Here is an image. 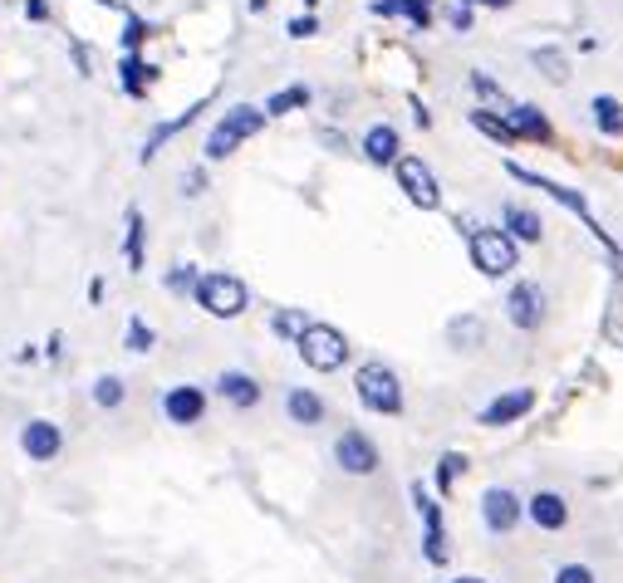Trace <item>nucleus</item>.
<instances>
[{
	"label": "nucleus",
	"mask_w": 623,
	"mask_h": 583,
	"mask_svg": "<svg viewBox=\"0 0 623 583\" xmlns=\"http://www.w3.org/2000/svg\"><path fill=\"white\" fill-rule=\"evenodd\" d=\"M393 172H398V187L407 191V201H413V207H423V211L442 207V187H437L432 168H427L423 158H398Z\"/></svg>",
	"instance_id": "nucleus-7"
},
{
	"label": "nucleus",
	"mask_w": 623,
	"mask_h": 583,
	"mask_svg": "<svg viewBox=\"0 0 623 583\" xmlns=\"http://www.w3.org/2000/svg\"><path fill=\"white\" fill-rule=\"evenodd\" d=\"M285 412H290V422H300V426H319V422H325V402H319L309 387H290V393H285Z\"/></svg>",
	"instance_id": "nucleus-19"
},
{
	"label": "nucleus",
	"mask_w": 623,
	"mask_h": 583,
	"mask_svg": "<svg viewBox=\"0 0 623 583\" xmlns=\"http://www.w3.org/2000/svg\"><path fill=\"white\" fill-rule=\"evenodd\" d=\"M129 348H133V353H148V348H152V328L143 324V319H133V324H129Z\"/></svg>",
	"instance_id": "nucleus-31"
},
{
	"label": "nucleus",
	"mask_w": 623,
	"mask_h": 583,
	"mask_svg": "<svg viewBox=\"0 0 623 583\" xmlns=\"http://www.w3.org/2000/svg\"><path fill=\"white\" fill-rule=\"evenodd\" d=\"M94 402L103 407V412H113V407H123V377H99V383H94Z\"/></svg>",
	"instance_id": "nucleus-28"
},
{
	"label": "nucleus",
	"mask_w": 623,
	"mask_h": 583,
	"mask_svg": "<svg viewBox=\"0 0 623 583\" xmlns=\"http://www.w3.org/2000/svg\"><path fill=\"white\" fill-rule=\"evenodd\" d=\"M530 60H535V70H540L550 84H564V79H570V60H564L560 50H550V45H545V50H535Z\"/></svg>",
	"instance_id": "nucleus-23"
},
{
	"label": "nucleus",
	"mask_w": 623,
	"mask_h": 583,
	"mask_svg": "<svg viewBox=\"0 0 623 583\" xmlns=\"http://www.w3.org/2000/svg\"><path fill=\"white\" fill-rule=\"evenodd\" d=\"M123 250H129V265L143 270V211L138 207L129 211V240H123Z\"/></svg>",
	"instance_id": "nucleus-27"
},
{
	"label": "nucleus",
	"mask_w": 623,
	"mask_h": 583,
	"mask_svg": "<svg viewBox=\"0 0 623 583\" xmlns=\"http://www.w3.org/2000/svg\"><path fill=\"white\" fill-rule=\"evenodd\" d=\"M472 128L486 133V138H496V142H515L511 123H505L501 113H491V109H476V113H472Z\"/></svg>",
	"instance_id": "nucleus-24"
},
{
	"label": "nucleus",
	"mask_w": 623,
	"mask_h": 583,
	"mask_svg": "<svg viewBox=\"0 0 623 583\" xmlns=\"http://www.w3.org/2000/svg\"><path fill=\"white\" fill-rule=\"evenodd\" d=\"M192 295H197V305L207 309L211 319H236V314H246V305H251V289L241 285L236 275H227V270H211V275H197Z\"/></svg>",
	"instance_id": "nucleus-4"
},
{
	"label": "nucleus",
	"mask_w": 623,
	"mask_h": 583,
	"mask_svg": "<svg viewBox=\"0 0 623 583\" xmlns=\"http://www.w3.org/2000/svg\"><path fill=\"white\" fill-rule=\"evenodd\" d=\"M201 182H207V177H201V172H187V177H182V187H187V197H197V191H201Z\"/></svg>",
	"instance_id": "nucleus-36"
},
{
	"label": "nucleus",
	"mask_w": 623,
	"mask_h": 583,
	"mask_svg": "<svg viewBox=\"0 0 623 583\" xmlns=\"http://www.w3.org/2000/svg\"><path fill=\"white\" fill-rule=\"evenodd\" d=\"M589 113H594V123H599V133H609V138H619V133H623V103L619 99L599 94V99L589 103Z\"/></svg>",
	"instance_id": "nucleus-22"
},
{
	"label": "nucleus",
	"mask_w": 623,
	"mask_h": 583,
	"mask_svg": "<svg viewBox=\"0 0 623 583\" xmlns=\"http://www.w3.org/2000/svg\"><path fill=\"white\" fill-rule=\"evenodd\" d=\"M162 412H168L172 426H197L201 417H207V393H201L197 383H178L162 397Z\"/></svg>",
	"instance_id": "nucleus-11"
},
{
	"label": "nucleus",
	"mask_w": 623,
	"mask_h": 583,
	"mask_svg": "<svg viewBox=\"0 0 623 583\" xmlns=\"http://www.w3.org/2000/svg\"><path fill=\"white\" fill-rule=\"evenodd\" d=\"M505 123H511V133L515 138H525V142H554L550 119H545L535 103H515V109L505 113Z\"/></svg>",
	"instance_id": "nucleus-15"
},
{
	"label": "nucleus",
	"mask_w": 623,
	"mask_h": 583,
	"mask_svg": "<svg viewBox=\"0 0 623 583\" xmlns=\"http://www.w3.org/2000/svg\"><path fill=\"white\" fill-rule=\"evenodd\" d=\"M525 514H530V520L540 524V530H564V524H570V505H564V495H554V491L530 495Z\"/></svg>",
	"instance_id": "nucleus-17"
},
{
	"label": "nucleus",
	"mask_w": 623,
	"mask_h": 583,
	"mask_svg": "<svg viewBox=\"0 0 623 583\" xmlns=\"http://www.w3.org/2000/svg\"><path fill=\"white\" fill-rule=\"evenodd\" d=\"M21 451L30 456V461H54V456L64 451V432L54 422H45V417H35L21 432Z\"/></svg>",
	"instance_id": "nucleus-13"
},
{
	"label": "nucleus",
	"mask_w": 623,
	"mask_h": 583,
	"mask_svg": "<svg viewBox=\"0 0 623 583\" xmlns=\"http://www.w3.org/2000/svg\"><path fill=\"white\" fill-rule=\"evenodd\" d=\"M354 393H358V402H364L368 412H378V417L403 412V383H398V373L388 363H378V358L354 373Z\"/></svg>",
	"instance_id": "nucleus-3"
},
{
	"label": "nucleus",
	"mask_w": 623,
	"mask_h": 583,
	"mask_svg": "<svg viewBox=\"0 0 623 583\" xmlns=\"http://www.w3.org/2000/svg\"><path fill=\"white\" fill-rule=\"evenodd\" d=\"M305 5H319V0H305Z\"/></svg>",
	"instance_id": "nucleus-39"
},
{
	"label": "nucleus",
	"mask_w": 623,
	"mask_h": 583,
	"mask_svg": "<svg viewBox=\"0 0 623 583\" xmlns=\"http://www.w3.org/2000/svg\"><path fill=\"white\" fill-rule=\"evenodd\" d=\"M530 407H535V387H511V393H501L491 407H481V426H511V422H521Z\"/></svg>",
	"instance_id": "nucleus-14"
},
{
	"label": "nucleus",
	"mask_w": 623,
	"mask_h": 583,
	"mask_svg": "<svg viewBox=\"0 0 623 583\" xmlns=\"http://www.w3.org/2000/svg\"><path fill=\"white\" fill-rule=\"evenodd\" d=\"M260 128H266V109H256V103H236V109H227L217 119V128L207 133V162L231 158V152H236L241 142L256 138Z\"/></svg>",
	"instance_id": "nucleus-1"
},
{
	"label": "nucleus",
	"mask_w": 623,
	"mask_h": 583,
	"mask_svg": "<svg viewBox=\"0 0 623 583\" xmlns=\"http://www.w3.org/2000/svg\"><path fill=\"white\" fill-rule=\"evenodd\" d=\"M505 236H521L525 246H535V240L545 236V226H540V216H535L530 207H521V201H511V207H505Z\"/></svg>",
	"instance_id": "nucleus-20"
},
{
	"label": "nucleus",
	"mask_w": 623,
	"mask_h": 583,
	"mask_svg": "<svg viewBox=\"0 0 623 583\" xmlns=\"http://www.w3.org/2000/svg\"><path fill=\"white\" fill-rule=\"evenodd\" d=\"M305 324H309V319L300 314V309H280V314H276V334L280 338H300V334H305Z\"/></svg>",
	"instance_id": "nucleus-30"
},
{
	"label": "nucleus",
	"mask_w": 623,
	"mask_h": 583,
	"mask_svg": "<svg viewBox=\"0 0 623 583\" xmlns=\"http://www.w3.org/2000/svg\"><path fill=\"white\" fill-rule=\"evenodd\" d=\"M300 358H305L315 373H339L349 363V338L334 324H305V334L295 338Z\"/></svg>",
	"instance_id": "nucleus-5"
},
{
	"label": "nucleus",
	"mask_w": 623,
	"mask_h": 583,
	"mask_svg": "<svg viewBox=\"0 0 623 583\" xmlns=\"http://www.w3.org/2000/svg\"><path fill=\"white\" fill-rule=\"evenodd\" d=\"M432 0H378L374 5V15H403V21H413V25H427L432 21Z\"/></svg>",
	"instance_id": "nucleus-21"
},
{
	"label": "nucleus",
	"mask_w": 623,
	"mask_h": 583,
	"mask_svg": "<svg viewBox=\"0 0 623 583\" xmlns=\"http://www.w3.org/2000/svg\"><path fill=\"white\" fill-rule=\"evenodd\" d=\"M545 314H550V299H545V289L535 285V280H521V285H511V295H505V319H511L515 328H540Z\"/></svg>",
	"instance_id": "nucleus-8"
},
{
	"label": "nucleus",
	"mask_w": 623,
	"mask_h": 583,
	"mask_svg": "<svg viewBox=\"0 0 623 583\" xmlns=\"http://www.w3.org/2000/svg\"><path fill=\"white\" fill-rule=\"evenodd\" d=\"M309 103V89L305 84H295V89H280L276 99L266 103V119H280V113H290V109H305Z\"/></svg>",
	"instance_id": "nucleus-26"
},
{
	"label": "nucleus",
	"mask_w": 623,
	"mask_h": 583,
	"mask_svg": "<svg viewBox=\"0 0 623 583\" xmlns=\"http://www.w3.org/2000/svg\"><path fill=\"white\" fill-rule=\"evenodd\" d=\"M143 35H148V25H143L138 15H129V35H123V45H129V54H133V50H138V45H143Z\"/></svg>",
	"instance_id": "nucleus-34"
},
{
	"label": "nucleus",
	"mask_w": 623,
	"mask_h": 583,
	"mask_svg": "<svg viewBox=\"0 0 623 583\" xmlns=\"http://www.w3.org/2000/svg\"><path fill=\"white\" fill-rule=\"evenodd\" d=\"M521 510H525L521 495L505 491V485H491V491L481 495V520L491 534H511L515 524H521Z\"/></svg>",
	"instance_id": "nucleus-10"
},
{
	"label": "nucleus",
	"mask_w": 623,
	"mask_h": 583,
	"mask_svg": "<svg viewBox=\"0 0 623 583\" xmlns=\"http://www.w3.org/2000/svg\"><path fill=\"white\" fill-rule=\"evenodd\" d=\"M417 514H423V554L427 563H447V530H442V505L427 495V485H413Z\"/></svg>",
	"instance_id": "nucleus-9"
},
{
	"label": "nucleus",
	"mask_w": 623,
	"mask_h": 583,
	"mask_svg": "<svg viewBox=\"0 0 623 583\" xmlns=\"http://www.w3.org/2000/svg\"><path fill=\"white\" fill-rule=\"evenodd\" d=\"M364 158L374 162V168H393V162L403 158V142H398V128H388V123L368 128V133H364Z\"/></svg>",
	"instance_id": "nucleus-16"
},
{
	"label": "nucleus",
	"mask_w": 623,
	"mask_h": 583,
	"mask_svg": "<svg viewBox=\"0 0 623 583\" xmlns=\"http://www.w3.org/2000/svg\"><path fill=\"white\" fill-rule=\"evenodd\" d=\"M192 285H197V270H192V265H172V275H168V289H178V295H187Z\"/></svg>",
	"instance_id": "nucleus-33"
},
{
	"label": "nucleus",
	"mask_w": 623,
	"mask_h": 583,
	"mask_svg": "<svg viewBox=\"0 0 623 583\" xmlns=\"http://www.w3.org/2000/svg\"><path fill=\"white\" fill-rule=\"evenodd\" d=\"M452 583H486V579H472V573H466V579H452Z\"/></svg>",
	"instance_id": "nucleus-38"
},
{
	"label": "nucleus",
	"mask_w": 623,
	"mask_h": 583,
	"mask_svg": "<svg viewBox=\"0 0 623 583\" xmlns=\"http://www.w3.org/2000/svg\"><path fill=\"white\" fill-rule=\"evenodd\" d=\"M319 30V21L315 15H300V21H290V35H295V40H309V35Z\"/></svg>",
	"instance_id": "nucleus-35"
},
{
	"label": "nucleus",
	"mask_w": 623,
	"mask_h": 583,
	"mask_svg": "<svg viewBox=\"0 0 623 583\" xmlns=\"http://www.w3.org/2000/svg\"><path fill=\"white\" fill-rule=\"evenodd\" d=\"M148 84H152V70L138 60V54H129V60H123V89L143 99V94H148Z\"/></svg>",
	"instance_id": "nucleus-25"
},
{
	"label": "nucleus",
	"mask_w": 623,
	"mask_h": 583,
	"mask_svg": "<svg viewBox=\"0 0 623 583\" xmlns=\"http://www.w3.org/2000/svg\"><path fill=\"white\" fill-rule=\"evenodd\" d=\"M472 5H511V0H472Z\"/></svg>",
	"instance_id": "nucleus-37"
},
{
	"label": "nucleus",
	"mask_w": 623,
	"mask_h": 583,
	"mask_svg": "<svg viewBox=\"0 0 623 583\" xmlns=\"http://www.w3.org/2000/svg\"><path fill=\"white\" fill-rule=\"evenodd\" d=\"M334 461H339V471H349V475H374L378 471V446L368 442L364 432H344L334 442Z\"/></svg>",
	"instance_id": "nucleus-12"
},
{
	"label": "nucleus",
	"mask_w": 623,
	"mask_h": 583,
	"mask_svg": "<svg viewBox=\"0 0 623 583\" xmlns=\"http://www.w3.org/2000/svg\"><path fill=\"white\" fill-rule=\"evenodd\" d=\"M554 583H599V579H594L589 563H564V569L554 573Z\"/></svg>",
	"instance_id": "nucleus-32"
},
{
	"label": "nucleus",
	"mask_w": 623,
	"mask_h": 583,
	"mask_svg": "<svg viewBox=\"0 0 623 583\" xmlns=\"http://www.w3.org/2000/svg\"><path fill=\"white\" fill-rule=\"evenodd\" d=\"M505 172H511V177H521V182H525V187H540V191H545V197H554V201H560V207H570V211H574V216H579V221H584V226H589V236H594V240H599V246H603V250H609V256H619V240H613V236H609V231H603V226H599V216H594V211H589V201H584V191H574V187H560V182L540 177V172L521 168V162H505Z\"/></svg>",
	"instance_id": "nucleus-2"
},
{
	"label": "nucleus",
	"mask_w": 623,
	"mask_h": 583,
	"mask_svg": "<svg viewBox=\"0 0 623 583\" xmlns=\"http://www.w3.org/2000/svg\"><path fill=\"white\" fill-rule=\"evenodd\" d=\"M462 471H466V456H462V451H447L442 461H437V485H442V491H452V481H456Z\"/></svg>",
	"instance_id": "nucleus-29"
},
{
	"label": "nucleus",
	"mask_w": 623,
	"mask_h": 583,
	"mask_svg": "<svg viewBox=\"0 0 623 583\" xmlns=\"http://www.w3.org/2000/svg\"><path fill=\"white\" fill-rule=\"evenodd\" d=\"M472 265L481 270L486 280H505L515 270V240L505 236V231L476 226L472 231Z\"/></svg>",
	"instance_id": "nucleus-6"
},
{
	"label": "nucleus",
	"mask_w": 623,
	"mask_h": 583,
	"mask_svg": "<svg viewBox=\"0 0 623 583\" xmlns=\"http://www.w3.org/2000/svg\"><path fill=\"white\" fill-rule=\"evenodd\" d=\"M217 393L227 397L231 407H256L260 402V383L251 373H241V368H227V373L217 377Z\"/></svg>",
	"instance_id": "nucleus-18"
}]
</instances>
